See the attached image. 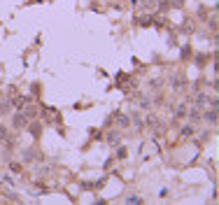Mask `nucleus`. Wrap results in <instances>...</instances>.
<instances>
[{"instance_id":"f257e3e1","label":"nucleus","mask_w":219,"mask_h":205,"mask_svg":"<svg viewBox=\"0 0 219 205\" xmlns=\"http://www.w3.org/2000/svg\"><path fill=\"white\" fill-rule=\"evenodd\" d=\"M14 126H26V119H23V117H17V119H14Z\"/></svg>"}]
</instances>
